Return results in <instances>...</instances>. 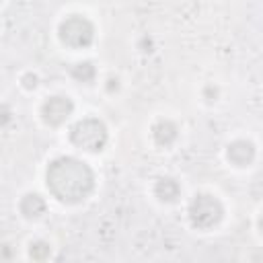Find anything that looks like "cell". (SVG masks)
Returning <instances> with one entry per match:
<instances>
[{
  "label": "cell",
  "instance_id": "8992f818",
  "mask_svg": "<svg viewBox=\"0 0 263 263\" xmlns=\"http://www.w3.org/2000/svg\"><path fill=\"white\" fill-rule=\"evenodd\" d=\"M226 156L234 166H249L255 160V144L249 140H234L228 144Z\"/></svg>",
  "mask_w": 263,
  "mask_h": 263
},
{
  "label": "cell",
  "instance_id": "4fadbf2b",
  "mask_svg": "<svg viewBox=\"0 0 263 263\" xmlns=\"http://www.w3.org/2000/svg\"><path fill=\"white\" fill-rule=\"evenodd\" d=\"M216 97H218V88H214V86H208V88H205V99L212 103V101H216Z\"/></svg>",
  "mask_w": 263,
  "mask_h": 263
},
{
  "label": "cell",
  "instance_id": "6da1fadb",
  "mask_svg": "<svg viewBox=\"0 0 263 263\" xmlns=\"http://www.w3.org/2000/svg\"><path fill=\"white\" fill-rule=\"evenodd\" d=\"M45 181L53 197L66 203L84 201L95 187V175L90 166L74 156H60L51 160L45 173Z\"/></svg>",
  "mask_w": 263,
  "mask_h": 263
},
{
  "label": "cell",
  "instance_id": "277c9868",
  "mask_svg": "<svg viewBox=\"0 0 263 263\" xmlns=\"http://www.w3.org/2000/svg\"><path fill=\"white\" fill-rule=\"evenodd\" d=\"M58 33H60L62 43L68 45V47H72V49H84L95 39V27H92V23L86 16H80V14H72L68 18H64Z\"/></svg>",
  "mask_w": 263,
  "mask_h": 263
},
{
  "label": "cell",
  "instance_id": "9a60e30c",
  "mask_svg": "<svg viewBox=\"0 0 263 263\" xmlns=\"http://www.w3.org/2000/svg\"><path fill=\"white\" fill-rule=\"evenodd\" d=\"M259 228H261V232H263V216L259 218Z\"/></svg>",
  "mask_w": 263,
  "mask_h": 263
},
{
  "label": "cell",
  "instance_id": "5bb4252c",
  "mask_svg": "<svg viewBox=\"0 0 263 263\" xmlns=\"http://www.w3.org/2000/svg\"><path fill=\"white\" fill-rule=\"evenodd\" d=\"M117 82H119V80H117V78H109V90H111V92H113V88H115V90H117V86H119V84H117Z\"/></svg>",
  "mask_w": 263,
  "mask_h": 263
},
{
  "label": "cell",
  "instance_id": "9c48e42d",
  "mask_svg": "<svg viewBox=\"0 0 263 263\" xmlns=\"http://www.w3.org/2000/svg\"><path fill=\"white\" fill-rule=\"evenodd\" d=\"M18 208H21V214L25 216V218H39L43 212H45V199L39 195V193H27L23 199H21V203H18Z\"/></svg>",
  "mask_w": 263,
  "mask_h": 263
},
{
  "label": "cell",
  "instance_id": "52a82bcc",
  "mask_svg": "<svg viewBox=\"0 0 263 263\" xmlns=\"http://www.w3.org/2000/svg\"><path fill=\"white\" fill-rule=\"evenodd\" d=\"M179 136V129L177 125L171 121V119H158L154 125H152V138L158 146H164L168 148Z\"/></svg>",
  "mask_w": 263,
  "mask_h": 263
},
{
  "label": "cell",
  "instance_id": "7c38bea8",
  "mask_svg": "<svg viewBox=\"0 0 263 263\" xmlns=\"http://www.w3.org/2000/svg\"><path fill=\"white\" fill-rule=\"evenodd\" d=\"M23 86L25 88H35L37 86V76L35 74H25L23 76Z\"/></svg>",
  "mask_w": 263,
  "mask_h": 263
},
{
  "label": "cell",
  "instance_id": "8fae6325",
  "mask_svg": "<svg viewBox=\"0 0 263 263\" xmlns=\"http://www.w3.org/2000/svg\"><path fill=\"white\" fill-rule=\"evenodd\" d=\"M49 253H51V249H49V245H47L45 240H35V242H31L29 255H31L35 261H45V259L49 257Z\"/></svg>",
  "mask_w": 263,
  "mask_h": 263
},
{
  "label": "cell",
  "instance_id": "ba28073f",
  "mask_svg": "<svg viewBox=\"0 0 263 263\" xmlns=\"http://www.w3.org/2000/svg\"><path fill=\"white\" fill-rule=\"evenodd\" d=\"M154 195L160 201L171 203V201H175L181 195V187H179V183L173 177H160L156 181V185H154Z\"/></svg>",
  "mask_w": 263,
  "mask_h": 263
},
{
  "label": "cell",
  "instance_id": "7a4b0ae2",
  "mask_svg": "<svg viewBox=\"0 0 263 263\" xmlns=\"http://www.w3.org/2000/svg\"><path fill=\"white\" fill-rule=\"evenodd\" d=\"M70 140L74 146L86 152H101L107 144V127L97 117H84L76 121L70 129Z\"/></svg>",
  "mask_w": 263,
  "mask_h": 263
},
{
  "label": "cell",
  "instance_id": "3957f363",
  "mask_svg": "<svg viewBox=\"0 0 263 263\" xmlns=\"http://www.w3.org/2000/svg\"><path fill=\"white\" fill-rule=\"evenodd\" d=\"M224 216V208L218 197L210 193H197L189 203V220L195 228L208 230L216 226Z\"/></svg>",
  "mask_w": 263,
  "mask_h": 263
},
{
  "label": "cell",
  "instance_id": "5b68a950",
  "mask_svg": "<svg viewBox=\"0 0 263 263\" xmlns=\"http://www.w3.org/2000/svg\"><path fill=\"white\" fill-rule=\"evenodd\" d=\"M74 111V103L72 99L68 97H62V95H55V97H49L43 105H41V117L47 125H62Z\"/></svg>",
  "mask_w": 263,
  "mask_h": 263
},
{
  "label": "cell",
  "instance_id": "30bf717a",
  "mask_svg": "<svg viewBox=\"0 0 263 263\" xmlns=\"http://www.w3.org/2000/svg\"><path fill=\"white\" fill-rule=\"evenodd\" d=\"M70 74H72V78H74V80L88 84V82H92V80H95L97 70H95L92 62H78V64H74V66H72Z\"/></svg>",
  "mask_w": 263,
  "mask_h": 263
}]
</instances>
